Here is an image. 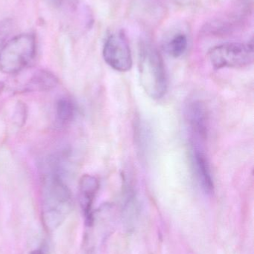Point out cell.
Instances as JSON below:
<instances>
[{
	"instance_id": "1",
	"label": "cell",
	"mask_w": 254,
	"mask_h": 254,
	"mask_svg": "<svg viewBox=\"0 0 254 254\" xmlns=\"http://www.w3.org/2000/svg\"><path fill=\"white\" fill-rule=\"evenodd\" d=\"M73 207V198L60 172L53 169L43 179L42 216L49 231L57 229L67 219Z\"/></svg>"
},
{
	"instance_id": "2",
	"label": "cell",
	"mask_w": 254,
	"mask_h": 254,
	"mask_svg": "<svg viewBox=\"0 0 254 254\" xmlns=\"http://www.w3.org/2000/svg\"><path fill=\"white\" fill-rule=\"evenodd\" d=\"M139 72L142 87L153 99H161L167 93V76L160 52L150 45L140 49Z\"/></svg>"
},
{
	"instance_id": "3",
	"label": "cell",
	"mask_w": 254,
	"mask_h": 254,
	"mask_svg": "<svg viewBox=\"0 0 254 254\" xmlns=\"http://www.w3.org/2000/svg\"><path fill=\"white\" fill-rule=\"evenodd\" d=\"M37 53V41L31 33L19 34L7 42L0 50V71L17 74L34 61Z\"/></svg>"
},
{
	"instance_id": "4",
	"label": "cell",
	"mask_w": 254,
	"mask_h": 254,
	"mask_svg": "<svg viewBox=\"0 0 254 254\" xmlns=\"http://www.w3.org/2000/svg\"><path fill=\"white\" fill-rule=\"evenodd\" d=\"M208 56L212 65L217 69L248 66L253 64V42L223 43L212 48Z\"/></svg>"
},
{
	"instance_id": "5",
	"label": "cell",
	"mask_w": 254,
	"mask_h": 254,
	"mask_svg": "<svg viewBox=\"0 0 254 254\" xmlns=\"http://www.w3.org/2000/svg\"><path fill=\"white\" fill-rule=\"evenodd\" d=\"M102 54L106 64L116 71L126 72L132 67L131 49L124 31L110 34L107 37Z\"/></svg>"
},
{
	"instance_id": "6",
	"label": "cell",
	"mask_w": 254,
	"mask_h": 254,
	"mask_svg": "<svg viewBox=\"0 0 254 254\" xmlns=\"http://www.w3.org/2000/svg\"><path fill=\"white\" fill-rule=\"evenodd\" d=\"M185 119L192 136V143L199 144L207 140L209 116L207 107L199 100H191L185 107Z\"/></svg>"
},
{
	"instance_id": "7",
	"label": "cell",
	"mask_w": 254,
	"mask_h": 254,
	"mask_svg": "<svg viewBox=\"0 0 254 254\" xmlns=\"http://www.w3.org/2000/svg\"><path fill=\"white\" fill-rule=\"evenodd\" d=\"M99 187V181L92 175H84L79 182V201L87 226L93 219L92 207Z\"/></svg>"
},
{
	"instance_id": "8",
	"label": "cell",
	"mask_w": 254,
	"mask_h": 254,
	"mask_svg": "<svg viewBox=\"0 0 254 254\" xmlns=\"http://www.w3.org/2000/svg\"><path fill=\"white\" fill-rule=\"evenodd\" d=\"M200 144H191V158L192 165L201 189L207 194L214 191V183L208 159Z\"/></svg>"
},
{
	"instance_id": "9",
	"label": "cell",
	"mask_w": 254,
	"mask_h": 254,
	"mask_svg": "<svg viewBox=\"0 0 254 254\" xmlns=\"http://www.w3.org/2000/svg\"><path fill=\"white\" fill-rule=\"evenodd\" d=\"M58 80L52 73L40 70L32 76L26 85V89L34 92L50 90L58 85Z\"/></svg>"
},
{
	"instance_id": "10",
	"label": "cell",
	"mask_w": 254,
	"mask_h": 254,
	"mask_svg": "<svg viewBox=\"0 0 254 254\" xmlns=\"http://www.w3.org/2000/svg\"><path fill=\"white\" fill-rule=\"evenodd\" d=\"M76 114V106L70 98H62L56 104V120L61 126L71 123Z\"/></svg>"
},
{
	"instance_id": "11",
	"label": "cell",
	"mask_w": 254,
	"mask_h": 254,
	"mask_svg": "<svg viewBox=\"0 0 254 254\" xmlns=\"http://www.w3.org/2000/svg\"><path fill=\"white\" fill-rule=\"evenodd\" d=\"M187 46L188 40L186 36L183 34H177L167 43V50L171 57L177 58L185 53Z\"/></svg>"
},
{
	"instance_id": "12",
	"label": "cell",
	"mask_w": 254,
	"mask_h": 254,
	"mask_svg": "<svg viewBox=\"0 0 254 254\" xmlns=\"http://www.w3.org/2000/svg\"><path fill=\"white\" fill-rule=\"evenodd\" d=\"M14 117L15 122H16L19 126L23 125L26 117V109L25 108V105L23 104H18Z\"/></svg>"
},
{
	"instance_id": "13",
	"label": "cell",
	"mask_w": 254,
	"mask_h": 254,
	"mask_svg": "<svg viewBox=\"0 0 254 254\" xmlns=\"http://www.w3.org/2000/svg\"><path fill=\"white\" fill-rule=\"evenodd\" d=\"M48 252H49V247L44 244L42 245L38 249L32 251L29 254H48Z\"/></svg>"
},
{
	"instance_id": "14",
	"label": "cell",
	"mask_w": 254,
	"mask_h": 254,
	"mask_svg": "<svg viewBox=\"0 0 254 254\" xmlns=\"http://www.w3.org/2000/svg\"><path fill=\"white\" fill-rule=\"evenodd\" d=\"M48 2L50 3L52 5L56 6V7H60L67 0H46Z\"/></svg>"
}]
</instances>
